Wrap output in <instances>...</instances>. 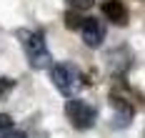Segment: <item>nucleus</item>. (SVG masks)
<instances>
[{"label":"nucleus","mask_w":145,"mask_h":138,"mask_svg":"<svg viewBox=\"0 0 145 138\" xmlns=\"http://www.w3.org/2000/svg\"><path fill=\"white\" fill-rule=\"evenodd\" d=\"M15 38H18V43H20V48H23V53H25V58H28L30 68H35V70L53 68V55H50V50H48V45H45L43 33L30 30V28H20V30H15Z\"/></svg>","instance_id":"nucleus-1"},{"label":"nucleus","mask_w":145,"mask_h":138,"mask_svg":"<svg viewBox=\"0 0 145 138\" xmlns=\"http://www.w3.org/2000/svg\"><path fill=\"white\" fill-rule=\"evenodd\" d=\"M50 80L68 98H72L78 93V88H80V73H78V68L72 63H55L50 68Z\"/></svg>","instance_id":"nucleus-2"},{"label":"nucleus","mask_w":145,"mask_h":138,"mask_svg":"<svg viewBox=\"0 0 145 138\" xmlns=\"http://www.w3.org/2000/svg\"><path fill=\"white\" fill-rule=\"evenodd\" d=\"M65 116L68 121L72 123V128L78 131H88L95 126V118H98V110L90 106L88 101H80V98H70L65 103Z\"/></svg>","instance_id":"nucleus-3"},{"label":"nucleus","mask_w":145,"mask_h":138,"mask_svg":"<svg viewBox=\"0 0 145 138\" xmlns=\"http://www.w3.org/2000/svg\"><path fill=\"white\" fill-rule=\"evenodd\" d=\"M80 35H83V43L88 48H100L103 40H105V25L98 18H85L83 28H80Z\"/></svg>","instance_id":"nucleus-4"},{"label":"nucleus","mask_w":145,"mask_h":138,"mask_svg":"<svg viewBox=\"0 0 145 138\" xmlns=\"http://www.w3.org/2000/svg\"><path fill=\"white\" fill-rule=\"evenodd\" d=\"M103 15L113 20L115 25H125L128 23V8L123 0H105L103 3Z\"/></svg>","instance_id":"nucleus-5"},{"label":"nucleus","mask_w":145,"mask_h":138,"mask_svg":"<svg viewBox=\"0 0 145 138\" xmlns=\"http://www.w3.org/2000/svg\"><path fill=\"white\" fill-rule=\"evenodd\" d=\"M83 20H85V18H78L75 13H68V15H65V25H68L70 30H80V28H83Z\"/></svg>","instance_id":"nucleus-6"},{"label":"nucleus","mask_w":145,"mask_h":138,"mask_svg":"<svg viewBox=\"0 0 145 138\" xmlns=\"http://www.w3.org/2000/svg\"><path fill=\"white\" fill-rule=\"evenodd\" d=\"M10 131H13V118L8 113H0V138L5 133H10Z\"/></svg>","instance_id":"nucleus-7"},{"label":"nucleus","mask_w":145,"mask_h":138,"mask_svg":"<svg viewBox=\"0 0 145 138\" xmlns=\"http://www.w3.org/2000/svg\"><path fill=\"white\" fill-rule=\"evenodd\" d=\"M68 5L72 10H90L95 5V0H68Z\"/></svg>","instance_id":"nucleus-8"},{"label":"nucleus","mask_w":145,"mask_h":138,"mask_svg":"<svg viewBox=\"0 0 145 138\" xmlns=\"http://www.w3.org/2000/svg\"><path fill=\"white\" fill-rule=\"evenodd\" d=\"M10 88H15V80H10V78H0V98H5V93L10 91Z\"/></svg>","instance_id":"nucleus-9"},{"label":"nucleus","mask_w":145,"mask_h":138,"mask_svg":"<svg viewBox=\"0 0 145 138\" xmlns=\"http://www.w3.org/2000/svg\"><path fill=\"white\" fill-rule=\"evenodd\" d=\"M3 138H25V133H15V131H10V133H5Z\"/></svg>","instance_id":"nucleus-10"}]
</instances>
